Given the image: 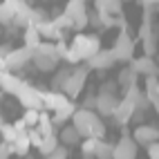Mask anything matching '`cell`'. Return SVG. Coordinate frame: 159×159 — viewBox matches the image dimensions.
<instances>
[{
  "mask_svg": "<svg viewBox=\"0 0 159 159\" xmlns=\"http://www.w3.org/2000/svg\"><path fill=\"white\" fill-rule=\"evenodd\" d=\"M70 74H72V70H70V67L58 70V74H56L54 79H52V90H54V92H61V90H63V85H65V81L70 79Z\"/></svg>",
  "mask_w": 159,
  "mask_h": 159,
  "instance_id": "27",
  "label": "cell"
},
{
  "mask_svg": "<svg viewBox=\"0 0 159 159\" xmlns=\"http://www.w3.org/2000/svg\"><path fill=\"white\" fill-rule=\"evenodd\" d=\"M36 130L40 132V137H47V134H54V125H52V116L40 112V119H38V125Z\"/></svg>",
  "mask_w": 159,
  "mask_h": 159,
  "instance_id": "25",
  "label": "cell"
},
{
  "mask_svg": "<svg viewBox=\"0 0 159 159\" xmlns=\"http://www.w3.org/2000/svg\"><path fill=\"white\" fill-rule=\"evenodd\" d=\"M134 79H137V74H134L130 67H125V70H121V74H119V85L128 90V88L134 85Z\"/></svg>",
  "mask_w": 159,
  "mask_h": 159,
  "instance_id": "28",
  "label": "cell"
},
{
  "mask_svg": "<svg viewBox=\"0 0 159 159\" xmlns=\"http://www.w3.org/2000/svg\"><path fill=\"white\" fill-rule=\"evenodd\" d=\"M18 5H20V0H7V2H0V25L11 23L16 11H18Z\"/></svg>",
  "mask_w": 159,
  "mask_h": 159,
  "instance_id": "15",
  "label": "cell"
},
{
  "mask_svg": "<svg viewBox=\"0 0 159 159\" xmlns=\"http://www.w3.org/2000/svg\"><path fill=\"white\" fill-rule=\"evenodd\" d=\"M130 70L134 74H146V76H157V74H159V67H157L155 58H148V56H141V58L132 61Z\"/></svg>",
  "mask_w": 159,
  "mask_h": 159,
  "instance_id": "12",
  "label": "cell"
},
{
  "mask_svg": "<svg viewBox=\"0 0 159 159\" xmlns=\"http://www.w3.org/2000/svg\"><path fill=\"white\" fill-rule=\"evenodd\" d=\"M38 119H40V112H36V110H25V114H23V121H25V125L29 128V125H38Z\"/></svg>",
  "mask_w": 159,
  "mask_h": 159,
  "instance_id": "33",
  "label": "cell"
},
{
  "mask_svg": "<svg viewBox=\"0 0 159 159\" xmlns=\"http://www.w3.org/2000/svg\"><path fill=\"white\" fill-rule=\"evenodd\" d=\"M0 134H2V141H5V143H14L16 137H18V132H16V128H14L11 123H5L2 130H0Z\"/></svg>",
  "mask_w": 159,
  "mask_h": 159,
  "instance_id": "30",
  "label": "cell"
},
{
  "mask_svg": "<svg viewBox=\"0 0 159 159\" xmlns=\"http://www.w3.org/2000/svg\"><path fill=\"white\" fill-rule=\"evenodd\" d=\"M112 143H105V141H101L99 143V150H97V155H94V159H112Z\"/></svg>",
  "mask_w": 159,
  "mask_h": 159,
  "instance_id": "31",
  "label": "cell"
},
{
  "mask_svg": "<svg viewBox=\"0 0 159 159\" xmlns=\"http://www.w3.org/2000/svg\"><path fill=\"white\" fill-rule=\"evenodd\" d=\"M11 146H14V155H18V157H25V155L29 152V148H31V143H29V139H27V134H18L16 141H14Z\"/></svg>",
  "mask_w": 159,
  "mask_h": 159,
  "instance_id": "24",
  "label": "cell"
},
{
  "mask_svg": "<svg viewBox=\"0 0 159 159\" xmlns=\"http://www.w3.org/2000/svg\"><path fill=\"white\" fill-rule=\"evenodd\" d=\"M94 103H97V97L92 94V97H88L85 101H83V110H90V108H94Z\"/></svg>",
  "mask_w": 159,
  "mask_h": 159,
  "instance_id": "40",
  "label": "cell"
},
{
  "mask_svg": "<svg viewBox=\"0 0 159 159\" xmlns=\"http://www.w3.org/2000/svg\"><path fill=\"white\" fill-rule=\"evenodd\" d=\"M9 52H11V49H9V47H5V45H0V58H7V54H9Z\"/></svg>",
  "mask_w": 159,
  "mask_h": 159,
  "instance_id": "41",
  "label": "cell"
},
{
  "mask_svg": "<svg viewBox=\"0 0 159 159\" xmlns=\"http://www.w3.org/2000/svg\"><path fill=\"white\" fill-rule=\"evenodd\" d=\"M110 52H112L114 61H121V63L132 58V54H134V40L130 38L128 31H119V36H116V40H114V45H112Z\"/></svg>",
  "mask_w": 159,
  "mask_h": 159,
  "instance_id": "4",
  "label": "cell"
},
{
  "mask_svg": "<svg viewBox=\"0 0 159 159\" xmlns=\"http://www.w3.org/2000/svg\"><path fill=\"white\" fill-rule=\"evenodd\" d=\"M2 125H5V116H2V112H0V130H2Z\"/></svg>",
  "mask_w": 159,
  "mask_h": 159,
  "instance_id": "43",
  "label": "cell"
},
{
  "mask_svg": "<svg viewBox=\"0 0 159 159\" xmlns=\"http://www.w3.org/2000/svg\"><path fill=\"white\" fill-rule=\"evenodd\" d=\"M152 105H155V110L159 112V99H157V101H152Z\"/></svg>",
  "mask_w": 159,
  "mask_h": 159,
  "instance_id": "44",
  "label": "cell"
},
{
  "mask_svg": "<svg viewBox=\"0 0 159 159\" xmlns=\"http://www.w3.org/2000/svg\"><path fill=\"white\" fill-rule=\"evenodd\" d=\"M58 139L63 141V146H65V148H70V146H76L81 137H79V132H76V130H74V125H65V128L61 130Z\"/></svg>",
  "mask_w": 159,
  "mask_h": 159,
  "instance_id": "20",
  "label": "cell"
},
{
  "mask_svg": "<svg viewBox=\"0 0 159 159\" xmlns=\"http://www.w3.org/2000/svg\"><path fill=\"white\" fill-rule=\"evenodd\" d=\"M18 101H20V105H23L25 110L40 112V108H43V92L31 88V85H25L20 90V94H18Z\"/></svg>",
  "mask_w": 159,
  "mask_h": 159,
  "instance_id": "5",
  "label": "cell"
},
{
  "mask_svg": "<svg viewBox=\"0 0 159 159\" xmlns=\"http://www.w3.org/2000/svg\"><path fill=\"white\" fill-rule=\"evenodd\" d=\"M88 67H76V70H72L70 74V79L65 81V85H63V94H65L67 99H76L79 94L83 92V88H85V81H88Z\"/></svg>",
  "mask_w": 159,
  "mask_h": 159,
  "instance_id": "3",
  "label": "cell"
},
{
  "mask_svg": "<svg viewBox=\"0 0 159 159\" xmlns=\"http://www.w3.org/2000/svg\"><path fill=\"white\" fill-rule=\"evenodd\" d=\"M132 139H134V143L152 146V143L159 141V128H155V125H139V128L134 130Z\"/></svg>",
  "mask_w": 159,
  "mask_h": 159,
  "instance_id": "9",
  "label": "cell"
},
{
  "mask_svg": "<svg viewBox=\"0 0 159 159\" xmlns=\"http://www.w3.org/2000/svg\"><path fill=\"white\" fill-rule=\"evenodd\" d=\"M34 65L40 70V72H52L56 65H58V61L56 58H49V56H40V54H34Z\"/></svg>",
  "mask_w": 159,
  "mask_h": 159,
  "instance_id": "21",
  "label": "cell"
},
{
  "mask_svg": "<svg viewBox=\"0 0 159 159\" xmlns=\"http://www.w3.org/2000/svg\"><path fill=\"white\" fill-rule=\"evenodd\" d=\"M121 7H123V2H116V0H114V2H112V0H105V14H108V16H116V14H121Z\"/></svg>",
  "mask_w": 159,
  "mask_h": 159,
  "instance_id": "34",
  "label": "cell"
},
{
  "mask_svg": "<svg viewBox=\"0 0 159 159\" xmlns=\"http://www.w3.org/2000/svg\"><path fill=\"white\" fill-rule=\"evenodd\" d=\"M74 112H76V105L70 101L65 108H61V110L54 112V116H52V125H63L67 119H72V116H74Z\"/></svg>",
  "mask_w": 159,
  "mask_h": 159,
  "instance_id": "17",
  "label": "cell"
},
{
  "mask_svg": "<svg viewBox=\"0 0 159 159\" xmlns=\"http://www.w3.org/2000/svg\"><path fill=\"white\" fill-rule=\"evenodd\" d=\"M58 148V137L56 134H47V137H43V141H40V146H38V150H40V155H52Z\"/></svg>",
  "mask_w": 159,
  "mask_h": 159,
  "instance_id": "22",
  "label": "cell"
},
{
  "mask_svg": "<svg viewBox=\"0 0 159 159\" xmlns=\"http://www.w3.org/2000/svg\"><path fill=\"white\" fill-rule=\"evenodd\" d=\"M27 139H29V143L34 146V148H38L40 141H43V137H40V132L36 128H31V130H27Z\"/></svg>",
  "mask_w": 159,
  "mask_h": 159,
  "instance_id": "35",
  "label": "cell"
},
{
  "mask_svg": "<svg viewBox=\"0 0 159 159\" xmlns=\"http://www.w3.org/2000/svg\"><path fill=\"white\" fill-rule=\"evenodd\" d=\"M143 52H146V56H148V58H152V56L157 54V40H155V36L143 38Z\"/></svg>",
  "mask_w": 159,
  "mask_h": 159,
  "instance_id": "32",
  "label": "cell"
},
{
  "mask_svg": "<svg viewBox=\"0 0 159 159\" xmlns=\"http://www.w3.org/2000/svg\"><path fill=\"white\" fill-rule=\"evenodd\" d=\"M0 72H7V65H5V61L0 58Z\"/></svg>",
  "mask_w": 159,
  "mask_h": 159,
  "instance_id": "42",
  "label": "cell"
},
{
  "mask_svg": "<svg viewBox=\"0 0 159 159\" xmlns=\"http://www.w3.org/2000/svg\"><path fill=\"white\" fill-rule=\"evenodd\" d=\"M101 49V38L94 36V34H76L72 40V45H67V52H65V58L67 63L76 65L81 61H90L97 52Z\"/></svg>",
  "mask_w": 159,
  "mask_h": 159,
  "instance_id": "1",
  "label": "cell"
},
{
  "mask_svg": "<svg viewBox=\"0 0 159 159\" xmlns=\"http://www.w3.org/2000/svg\"><path fill=\"white\" fill-rule=\"evenodd\" d=\"M148 159H159V141L148 146Z\"/></svg>",
  "mask_w": 159,
  "mask_h": 159,
  "instance_id": "39",
  "label": "cell"
},
{
  "mask_svg": "<svg viewBox=\"0 0 159 159\" xmlns=\"http://www.w3.org/2000/svg\"><path fill=\"white\" fill-rule=\"evenodd\" d=\"M134 110H137V103H134V101H130V99H119V105H116V110H114L112 116H116V121L125 123V121L132 119Z\"/></svg>",
  "mask_w": 159,
  "mask_h": 159,
  "instance_id": "14",
  "label": "cell"
},
{
  "mask_svg": "<svg viewBox=\"0 0 159 159\" xmlns=\"http://www.w3.org/2000/svg\"><path fill=\"white\" fill-rule=\"evenodd\" d=\"M70 103V99L65 97L63 92H54V90H49V92H43V108H49V110H61V108H65V105Z\"/></svg>",
  "mask_w": 159,
  "mask_h": 159,
  "instance_id": "13",
  "label": "cell"
},
{
  "mask_svg": "<svg viewBox=\"0 0 159 159\" xmlns=\"http://www.w3.org/2000/svg\"><path fill=\"white\" fill-rule=\"evenodd\" d=\"M23 40H25L23 47H27V49L34 52V49L40 45V34H38V29L31 27V25H27V27H25V34H23Z\"/></svg>",
  "mask_w": 159,
  "mask_h": 159,
  "instance_id": "18",
  "label": "cell"
},
{
  "mask_svg": "<svg viewBox=\"0 0 159 159\" xmlns=\"http://www.w3.org/2000/svg\"><path fill=\"white\" fill-rule=\"evenodd\" d=\"M72 125L79 132V137H85V139H103L105 137V123L94 110L79 108L72 116Z\"/></svg>",
  "mask_w": 159,
  "mask_h": 159,
  "instance_id": "2",
  "label": "cell"
},
{
  "mask_svg": "<svg viewBox=\"0 0 159 159\" xmlns=\"http://www.w3.org/2000/svg\"><path fill=\"white\" fill-rule=\"evenodd\" d=\"M27 85V83L23 79H18L14 72H0V90L7 92V94H20V90H23Z\"/></svg>",
  "mask_w": 159,
  "mask_h": 159,
  "instance_id": "8",
  "label": "cell"
},
{
  "mask_svg": "<svg viewBox=\"0 0 159 159\" xmlns=\"http://www.w3.org/2000/svg\"><path fill=\"white\" fill-rule=\"evenodd\" d=\"M114 90H116V83H105V85H101L99 94H112L114 97Z\"/></svg>",
  "mask_w": 159,
  "mask_h": 159,
  "instance_id": "38",
  "label": "cell"
},
{
  "mask_svg": "<svg viewBox=\"0 0 159 159\" xmlns=\"http://www.w3.org/2000/svg\"><path fill=\"white\" fill-rule=\"evenodd\" d=\"M67 157H70V150H67L65 146H58L56 150L52 152V155H47L45 159H67Z\"/></svg>",
  "mask_w": 159,
  "mask_h": 159,
  "instance_id": "36",
  "label": "cell"
},
{
  "mask_svg": "<svg viewBox=\"0 0 159 159\" xmlns=\"http://www.w3.org/2000/svg\"><path fill=\"white\" fill-rule=\"evenodd\" d=\"M11 155H14V146H11V143L0 141V159H9Z\"/></svg>",
  "mask_w": 159,
  "mask_h": 159,
  "instance_id": "37",
  "label": "cell"
},
{
  "mask_svg": "<svg viewBox=\"0 0 159 159\" xmlns=\"http://www.w3.org/2000/svg\"><path fill=\"white\" fill-rule=\"evenodd\" d=\"M116 105H119V99L112 97V94H97L94 110H97L99 116H110V114H114Z\"/></svg>",
  "mask_w": 159,
  "mask_h": 159,
  "instance_id": "10",
  "label": "cell"
},
{
  "mask_svg": "<svg viewBox=\"0 0 159 159\" xmlns=\"http://www.w3.org/2000/svg\"><path fill=\"white\" fill-rule=\"evenodd\" d=\"M63 14H65L70 20H74V18L88 14V5L83 2V0H70V2L65 5V11H63Z\"/></svg>",
  "mask_w": 159,
  "mask_h": 159,
  "instance_id": "16",
  "label": "cell"
},
{
  "mask_svg": "<svg viewBox=\"0 0 159 159\" xmlns=\"http://www.w3.org/2000/svg\"><path fill=\"white\" fill-rule=\"evenodd\" d=\"M146 97L150 103L159 99V79L157 76H146Z\"/></svg>",
  "mask_w": 159,
  "mask_h": 159,
  "instance_id": "23",
  "label": "cell"
},
{
  "mask_svg": "<svg viewBox=\"0 0 159 159\" xmlns=\"http://www.w3.org/2000/svg\"><path fill=\"white\" fill-rule=\"evenodd\" d=\"M34 54H40V56H49V58H56V61H61V58H58V54H56V43H49V40L40 43V45L34 49Z\"/></svg>",
  "mask_w": 159,
  "mask_h": 159,
  "instance_id": "26",
  "label": "cell"
},
{
  "mask_svg": "<svg viewBox=\"0 0 159 159\" xmlns=\"http://www.w3.org/2000/svg\"><path fill=\"white\" fill-rule=\"evenodd\" d=\"M34 58V52L27 49V47H18V49H11L5 58V65H7V72H14V70H23L27 63Z\"/></svg>",
  "mask_w": 159,
  "mask_h": 159,
  "instance_id": "6",
  "label": "cell"
},
{
  "mask_svg": "<svg viewBox=\"0 0 159 159\" xmlns=\"http://www.w3.org/2000/svg\"><path fill=\"white\" fill-rule=\"evenodd\" d=\"M112 159H137V143L130 134H123L112 148Z\"/></svg>",
  "mask_w": 159,
  "mask_h": 159,
  "instance_id": "7",
  "label": "cell"
},
{
  "mask_svg": "<svg viewBox=\"0 0 159 159\" xmlns=\"http://www.w3.org/2000/svg\"><path fill=\"white\" fill-rule=\"evenodd\" d=\"M114 56H112V52L110 49H99L97 54H94L90 61H88V70H108L114 65Z\"/></svg>",
  "mask_w": 159,
  "mask_h": 159,
  "instance_id": "11",
  "label": "cell"
},
{
  "mask_svg": "<svg viewBox=\"0 0 159 159\" xmlns=\"http://www.w3.org/2000/svg\"><path fill=\"white\" fill-rule=\"evenodd\" d=\"M103 139H85L81 143V150H83V155L85 157H94L97 155V150H99V143H101Z\"/></svg>",
  "mask_w": 159,
  "mask_h": 159,
  "instance_id": "29",
  "label": "cell"
},
{
  "mask_svg": "<svg viewBox=\"0 0 159 159\" xmlns=\"http://www.w3.org/2000/svg\"><path fill=\"white\" fill-rule=\"evenodd\" d=\"M36 29H38V34H40V36L52 38V40H56V38H58V43H61V31L54 27V23H52V20H43V23H38Z\"/></svg>",
  "mask_w": 159,
  "mask_h": 159,
  "instance_id": "19",
  "label": "cell"
}]
</instances>
